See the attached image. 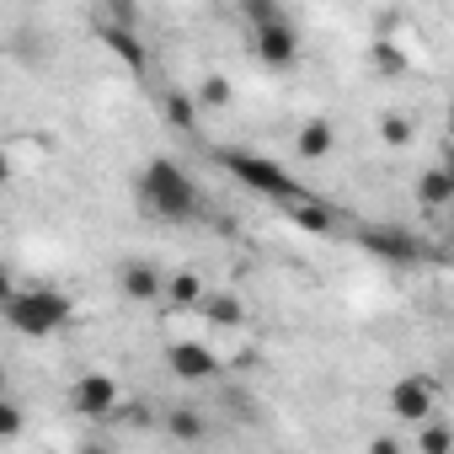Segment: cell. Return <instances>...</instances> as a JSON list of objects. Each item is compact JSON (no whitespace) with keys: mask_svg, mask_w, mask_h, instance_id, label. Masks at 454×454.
Listing matches in <instances>:
<instances>
[{"mask_svg":"<svg viewBox=\"0 0 454 454\" xmlns=\"http://www.w3.org/2000/svg\"><path fill=\"white\" fill-rule=\"evenodd\" d=\"M139 203H145V214L182 224V219L198 214V187H192V176L176 160H150L139 171Z\"/></svg>","mask_w":454,"mask_h":454,"instance_id":"obj_1","label":"cell"},{"mask_svg":"<svg viewBox=\"0 0 454 454\" xmlns=\"http://www.w3.org/2000/svg\"><path fill=\"white\" fill-rule=\"evenodd\" d=\"M0 310H6V326L22 337H49L59 326H70V316H75V305L59 289H12V300Z\"/></svg>","mask_w":454,"mask_h":454,"instance_id":"obj_2","label":"cell"},{"mask_svg":"<svg viewBox=\"0 0 454 454\" xmlns=\"http://www.w3.org/2000/svg\"><path fill=\"white\" fill-rule=\"evenodd\" d=\"M219 166L231 171L236 182H247L252 192H262V198H273V203H294L305 187L278 166V160H268V155H257V150H219Z\"/></svg>","mask_w":454,"mask_h":454,"instance_id":"obj_3","label":"cell"},{"mask_svg":"<svg viewBox=\"0 0 454 454\" xmlns=\"http://www.w3.org/2000/svg\"><path fill=\"white\" fill-rule=\"evenodd\" d=\"M252 49H257V59L268 70H294V59H300V27L289 17L262 22V27H252Z\"/></svg>","mask_w":454,"mask_h":454,"instance_id":"obj_4","label":"cell"},{"mask_svg":"<svg viewBox=\"0 0 454 454\" xmlns=\"http://www.w3.org/2000/svg\"><path fill=\"white\" fill-rule=\"evenodd\" d=\"M358 241H364V252H374V257H385V262H417V257H422L417 236L401 231V224H364Z\"/></svg>","mask_w":454,"mask_h":454,"instance_id":"obj_5","label":"cell"},{"mask_svg":"<svg viewBox=\"0 0 454 454\" xmlns=\"http://www.w3.org/2000/svg\"><path fill=\"white\" fill-rule=\"evenodd\" d=\"M70 411H81V417H113L118 411V380L113 374H81L70 385Z\"/></svg>","mask_w":454,"mask_h":454,"instance_id":"obj_6","label":"cell"},{"mask_svg":"<svg viewBox=\"0 0 454 454\" xmlns=\"http://www.w3.org/2000/svg\"><path fill=\"white\" fill-rule=\"evenodd\" d=\"M166 369L192 385V380H214V374H219V358H214V348H203V342H171V348H166Z\"/></svg>","mask_w":454,"mask_h":454,"instance_id":"obj_7","label":"cell"},{"mask_svg":"<svg viewBox=\"0 0 454 454\" xmlns=\"http://www.w3.org/2000/svg\"><path fill=\"white\" fill-rule=\"evenodd\" d=\"M390 411L401 422H427L433 417V385L427 380H395L390 385Z\"/></svg>","mask_w":454,"mask_h":454,"instance_id":"obj_8","label":"cell"},{"mask_svg":"<svg viewBox=\"0 0 454 454\" xmlns=\"http://www.w3.org/2000/svg\"><path fill=\"white\" fill-rule=\"evenodd\" d=\"M97 38H102V49H107V54H118V59H123L129 70H145V65H150L145 43H139V38H134V33L123 27V22H113V27H97Z\"/></svg>","mask_w":454,"mask_h":454,"instance_id":"obj_9","label":"cell"},{"mask_svg":"<svg viewBox=\"0 0 454 454\" xmlns=\"http://www.w3.org/2000/svg\"><path fill=\"white\" fill-rule=\"evenodd\" d=\"M118 284H123V294H129V300H139V305H150V300H160V294H166V278H160L150 262H129V268L118 273Z\"/></svg>","mask_w":454,"mask_h":454,"instance_id":"obj_10","label":"cell"},{"mask_svg":"<svg viewBox=\"0 0 454 454\" xmlns=\"http://www.w3.org/2000/svg\"><path fill=\"white\" fill-rule=\"evenodd\" d=\"M289 214H294V224H300V231H310V236H332V231H337V208H326V203H310L305 192L289 203Z\"/></svg>","mask_w":454,"mask_h":454,"instance_id":"obj_11","label":"cell"},{"mask_svg":"<svg viewBox=\"0 0 454 454\" xmlns=\"http://www.w3.org/2000/svg\"><path fill=\"white\" fill-rule=\"evenodd\" d=\"M198 310H203L214 326H241V321H247V305H241V300H231V294H208V289L198 294Z\"/></svg>","mask_w":454,"mask_h":454,"instance_id":"obj_12","label":"cell"},{"mask_svg":"<svg viewBox=\"0 0 454 454\" xmlns=\"http://www.w3.org/2000/svg\"><path fill=\"white\" fill-rule=\"evenodd\" d=\"M332 145H337V129H332L326 118H310V123L300 129V155H305V160H326Z\"/></svg>","mask_w":454,"mask_h":454,"instance_id":"obj_13","label":"cell"},{"mask_svg":"<svg viewBox=\"0 0 454 454\" xmlns=\"http://www.w3.org/2000/svg\"><path fill=\"white\" fill-rule=\"evenodd\" d=\"M417 198H422V208H443V203L454 198V176H449L443 166L422 171V182H417Z\"/></svg>","mask_w":454,"mask_h":454,"instance_id":"obj_14","label":"cell"},{"mask_svg":"<svg viewBox=\"0 0 454 454\" xmlns=\"http://www.w3.org/2000/svg\"><path fill=\"white\" fill-rule=\"evenodd\" d=\"M160 107H166V123H171V129H192V123H198V102H192L187 91H166Z\"/></svg>","mask_w":454,"mask_h":454,"instance_id":"obj_15","label":"cell"},{"mask_svg":"<svg viewBox=\"0 0 454 454\" xmlns=\"http://www.w3.org/2000/svg\"><path fill=\"white\" fill-rule=\"evenodd\" d=\"M241 17H247V27H262V22H278V17H289L278 0H241Z\"/></svg>","mask_w":454,"mask_h":454,"instance_id":"obj_16","label":"cell"},{"mask_svg":"<svg viewBox=\"0 0 454 454\" xmlns=\"http://www.w3.org/2000/svg\"><path fill=\"white\" fill-rule=\"evenodd\" d=\"M192 102H198V113H203V107H224V102H231V81L208 75V81L198 86V97H192Z\"/></svg>","mask_w":454,"mask_h":454,"instance_id":"obj_17","label":"cell"},{"mask_svg":"<svg viewBox=\"0 0 454 454\" xmlns=\"http://www.w3.org/2000/svg\"><path fill=\"white\" fill-rule=\"evenodd\" d=\"M198 294H203V278L198 273H176L171 278V300L176 305H198Z\"/></svg>","mask_w":454,"mask_h":454,"instance_id":"obj_18","label":"cell"},{"mask_svg":"<svg viewBox=\"0 0 454 454\" xmlns=\"http://www.w3.org/2000/svg\"><path fill=\"white\" fill-rule=\"evenodd\" d=\"M171 433L176 438H203V417L198 411H171Z\"/></svg>","mask_w":454,"mask_h":454,"instance_id":"obj_19","label":"cell"},{"mask_svg":"<svg viewBox=\"0 0 454 454\" xmlns=\"http://www.w3.org/2000/svg\"><path fill=\"white\" fill-rule=\"evenodd\" d=\"M17 433H22V411L0 395V438H17Z\"/></svg>","mask_w":454,"mask_h":454,"instance_id":"obj_20","label":"cell"},{"mask_svg":"<svg viewBox=\"0 0 454 454\" xmlns=\"http://www.w3.org/2000/svg\"><path fill=\"white\" fill-rule=\"evenodd\" d=\"M385 145H411V123H406L401 113L385 118Z\"/></svg>","mask_w":454,"mask_h":454,"instance_id":"obj_21","label":"cell"},{"mask_svg":"<svg viewBox=\"0 0 454 454\" xmlns=\"http://www.w3.org/2000/svg\"><path fill=\"white\" fill-rule=\"evenodd\" d=\"M417 449H422V454H443V449H449V427H427Z\"/></svg>","mask_w":454,"mask_h":454,"instance_id":"obj_22","label":"cell"},{"mask_svg":"<svg viewBox=\"0 0 454 454\" xmlns=\"http://www.w3.org/2000/svg\"><path fill=\"white\" fill-rule=\"evenodd\" d=\"M12 289H17V284H12V268H6V262H0V305H6V300H12Z\"/></svg>","mask_w":454,"mask_h":454,"instance_id":"obj_23","label":"cell"},{"mask_svg":"<svg viewBox=\"0 0 454 454\" xmlns=\"http://www.w3.org/2000/svg\"><path fill=\"white\" fill-rule=\"evenodd\" d=\"M369 449H374V454H401V443H395V438H374Z\"/></svg>","mask_w":454,"mask_h":454,"instance_id":"obj_24","label":"cell"},{"mask_svg":"<svg viewBox=\"0 0 454 454\" xmlns=\"http://www.w3.org/2000/svg\"><path fill=\"white\" fill-rule=\"evenodd\" d=\"M113 6H118V22L129 27V22H134V0H113Z\"/></svg>","mask_w":454,"mask_h":454,"instance_id":"obj_25","label":"cell"},{"mask_svg":"<svg viewBox=\"0 0 454 454\" xmlns=\"http://www.w3.org/2000/svg\"><path fill=\"white\" fill-rule=\"evenodd\" d=\"M12 182V160H6V150H0V187Z\"/></svg>","mask_w":454,"mask_h":454,"instance_id":"obj_26","label":"cell"},{"mask_svg":"<svg viewBox=\"0 0 454 454\" xmlns=\"http://www.w3.org/2000/svg\"><path fill=\"white\" fill-rule=\"evenodd\" d=\"M0 390H6V369H0Z\"/></svg>","mask_w":454,"mask_h":454,"instance_id":"obj_27","label":"cell"}]
</instances>
